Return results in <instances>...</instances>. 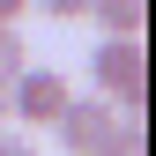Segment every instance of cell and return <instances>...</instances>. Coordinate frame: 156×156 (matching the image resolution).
I'll return each mask as SVG.
<instances>
[{
  "label": "cell",
  "instance_id": "obj_1",
  "mask_svg": "<svg viewBox=\"0 0 156 156\" xmlns=\"http://www.w3.org/2000/svg\"><path fill=\"white\" fill-rule=\"evenodd\" d=\"M149 52L141 37H97L89 52V97H104L112 112H126V119H141V89H149Z\"/></svg>",
  "mask_w": 156,
  "mask_h": 156
},
{
  "label": "cell",
  "instance_id": "obj_4",
  "mask_svg": "<svg viewBox=\"0 0 156 156\" xmlns=\"http://www.w3.org/2000/svg\"><path fill=\"white\" fill-rule=\"evenodd\" d=\"M97 30L104 37H141V23H149V0H97Z\"/></svg>",
  "mask_w": 156,
  "mask_h": 156
},
{
  "label": "cell",
  "instance_id": "obj_3",
  "mask_svg": "<svg viewBox=\"0 0 156 156\" xmlns=\"http://www.w3.org/2000/svg\"><path fill=\"white\" fill-rule=\"evenodd\" d=\"M119 126H126V112H112L104 97H67V112H60V149L67 156H104L112 141H119Z\"/></svg>",
  "mask_w": 156,
  "mask_h": 156
},
{
  "label": "cell",
  "instance_id": "obj_2",
  "mask_svg": "<svg viewBox=\"0 0 156 156\" xmlns=\"http://www.w3.org/2000/svg\"><path fill=\"white\" fill-rule=\"evenodd\" d=\"M67 97H74V82H67L60 67H37V60H30V67L8 82V119H15V134H52L60 112H67Z\"/></svg>",
  "mask_w": 156,
  "mask_h": 156
},
{
  "label": "cell",
  "instance_id": "obj_8",
  "mask_svg": "<svg viewBox=\"0 0 156 156\" xmlns=\"http://www.w3.org/2000/svg\"><path fill=\"white\" fill-rule=\"evenodd\" d=\"M0 156H37V134H15V126H0Z\"/></svg>",
  "mask_w": 156,
  "mask_h": 156
},
{
  "label": "cell",
  "instance_id": "obj_7",
  "mask_svg": "<svg viewBox=\"0 0 156 156\" xmlns=\"http://www.w3.org/2000/svg\"><path fill=\"white\" fill-rule=\"evenodd\" d=\"M104 156H149V134H141V119H126V126H119V141H112Z\"/></svg>",
  "mask_w": 156,
  "mask_h": 156
},
{
  "label": "cell",
  "instance_id": "obj_10",
  "mask_svg": "<svg viewBox=\"0 0 156 156\" xmlns=\"http://www.w3.org/2000/svg\"><path fill=\"white\" fill-rule=\"evenodd\" d=\"M0 126H8V97H0Z\"/></svg>",
  "mask_w": 156,
  "mask_h": 156
},
{
  "label": "cell",
  "instance_id": "obj_5",
  "mask_svg": "<svg viewBox=\"0 0 156 156\" xmlns=\"http://www.w3.org/2000/svg\"><path fill=\"white\" fill-rule=\"evenodd\" d=\"M30 67V45H23V30H0V97H8V82Z\"/></svg>",
  "mask_w": 156,
  "mask_h": 156
},
{
  "label": "cell",
  "instance_id": "obj_9",
  "mask_svg": "<svg viewBox=\"0 0 156 156\" xmlns=\"http://www.w3.org/2000/svg\"><path fill=\"white\" fill-rule=\"evenodd\" d=\"M23 15H30V0H0V30H23Z\"/></svg>",
  "mask_w": 156,
  "mask_h": 156
},
{
  "label": "cell",
  "instance_id": "obj_6",
  "mask_svg": "<svg viewBox=\"0 0 156 156\" xmlns=\"http://www.w3.org/2000/svg\"><path fill=\"white\" fill-rule=\"evenodd\" d=\"M37 15H45V23H82V15L97 8V0H30Z\"/></svg>",
  "mask_w": 156,
  "mask_h": 156
}]
</instances>
